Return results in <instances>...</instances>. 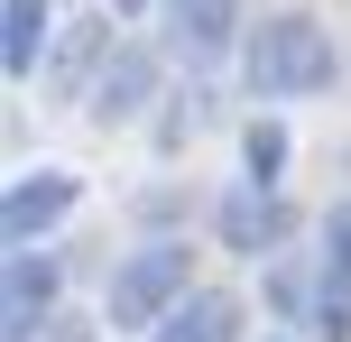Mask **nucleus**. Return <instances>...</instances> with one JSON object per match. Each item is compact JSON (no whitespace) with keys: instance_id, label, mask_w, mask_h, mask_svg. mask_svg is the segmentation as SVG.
I'll return each mask as SVG.
<instances>
[{"instance_id":"f257e3e1","label":"nucleus","mask_w":351,"mask_h":342,"mask_svg":"<svg viewBox=\"0 0 351 342\" xmlns=\"http://www.w3.org/2000/svg\"><path fill=\"white\" fill-rule=\"evenodd\" d=\"M342 56H333V28L305 10H268L259 28L241 37V84L259 93V102H315V93H333Z\"/></svg>"},{"instance_id":"f03ea898","label":"nucleus","mask_w":351,"mask_h":342,"mask_svg":"<svg viewBox=\"0 0 351 342\" xmlns=\"http://www.w3.org/2000/svg\"><path fill=\"white\" fill-rule=\"evenodd\" d=\"M185 296H194V259H185V241H148V250H130L121 269H111V306H102V324H121V333H158Z\"/></svg>"},{"instance_id":"7ed1b4c3","label":"nucleus","mask_w":351,"mask_h":342,"mask_svg":"<svg viewBox=\"0 0 351 342\" xmlns=\"http://www.w3.org/2000/svg\"><path fill=\"white\" fill-rule=\"evenodd\" d=\"M268 306H278L287 324H305L315 342H351V278H342L324 250H305V259L278 250V269H268Z\"/></svg>"},{"instance_id":"20e7f679","label":"nucleus","mask_w":351,"mask_h":342,"mask_svg":"<svg viewBox=\"0 0 351 342\" xmlns=\"http://www.w3.org/2000/svg\"><path fill=\"white\" fill-rule=\"evenodd\" d=\"M74 204H84V185H74L65 167H37V176H19L10 195H0V241H10V250H37V241L65 232Z\"/></svg>"},{"instance_id":"39448f33","label":"nucleus","mask_w":351,"mask_h":342,"mask_svg":"<svg viewBox=\"0 0 351 342\" xmlns=\"http://www.w3.org/2000/svg\"><path fill=\"white\" fill-rule=\"evenodd\" d=\"M56 315H65V269L47 250H10V269H0V342L56 324Z\"/></svg>"},{"instance_id":"423d86ee","label":"nucleus","mask_w":351,"mask_h":342,"mask_svg":"<svg viewBox=\"0 0 351 342\" xmlns=\"http://www.w3.org/2000/svg\"><path fill=\"white\" fill-rule=\"evenodd\" d=\"M111 28L102 19H65V28H56V47H47V93L56 102H93V93H102V74H111Z\"/></svg>"},{"instance_id":"0eeeda50","label":"nucleus","mask_w":351,"mask_h":342,"mask_svg":"<svg viewBox=\"0 0 351 342\" xmlns=\"http://www.w3.org/2000/svg\"><path fill=\"white\" fill-rule=\"evenodd\" d=\"M287 232H296V204H278L268 185H241V195H222V250L241 259H278Z\"/></svg>"},{"instance_id":"6e6552de","label":"nucleus","mask_w":351,"mask_h":342,"mask_svg":"<svg viewBox=\"0 0 351 342\" xmlns=\"http://www.w3.org/2000/svg\"><path fill=\"white\" fill-rule=\"evenodd\" d=\"M158 19L185 65H222L231 37H241V0H158Z\"/></svg>"},{"instance_id":"1a4fd4ad","label":"nucleus","mask_w":351,"mask_h":342,"mask_svg":"<svg viewBox=\"0 0 351 342\" xmlns=\"http://www.w3.org/2000/svg\"><path fill=\"white\" fill-rule=\"evenodd\" d=\"M56 47V0H0V74H37Z\"/></svg>"},{"instance_id":"9d476101","label":"nucleus","mask_w":351,"mask_h":342,"mask_svg":"<svg viewBox=\"0 0 351 342\" xmlns=\"http://www.w3.org/2000/svg\"><path fill=\"white\" fill-rule=\"evenodd\" d=\"M148 342H241V296H213V287H194L185 306L167 315Z\"/></svg>"},{"instance_id":"9b49d317","label":"nucleus","mask_w":351,"mask_h":342,"mask_svg":"<svg viewBox=\"0 0 351 342\" xmlns=\"http://www.w3.org/2000/svg\"><path fill=\"white\" fill-rule=\"evenodd\" d=\"M139 102H158V56L148 47H121L102 74V93H93V121H130Z\"/></svg>"},{"instance_id":"f8f14e48","label":"nucleus","mask_w":351,"mask_h":342,"mask_svg":"<svg viewBox=\"0 0 351 342\" xmlns=\"http://www.w3.org/2000/svg\"><path fill=\"white\" fill-rule=\"evenodd\" d=\"M278 176H287V130L278 121H250L241 130V185H268V195H278Z\"/></svg>"},{"instance_id":"ddd939ff","label":"nucleus","mask_w":351,"mask_h":342,"mask_svg":"<svg viewBox=\"0 0 351 342\" xmlns=\"http://www.w3.org/2000/svg\"><path fill=\"white\" fill-rule=\"evenodd\" d=\"M324 259H333V269L351 278V204H333V213H324V241H315Z\"/></svg>"},{"instance_id":"4468645a","label":"nucleus","mask_w":351,"mask_h":342,"mask_svg":"<svg viewBox=\"0 0 351 342\" xmlns=\"http://www.w3.org/2000/svg\"><path fill=\"white\" fill-rule=\"evenodd\" d=\"M19 342H93L84 315H56V324H37V333H19Z\"/></svg>"},{"instance_id":"2eb2a0df","label":"nucleus","mask_w":351,"mask_h":342,"mask_svg":"<svg viewBox=\"0 0 351 342\" xmlns=\"http://www.w3.org/2000/svg\"><path fill=\"white\" fill-rule=\"evenodd\" d=\"M148 10H158V0H111V19H148Z\"/></svg>"}]
</instances>
